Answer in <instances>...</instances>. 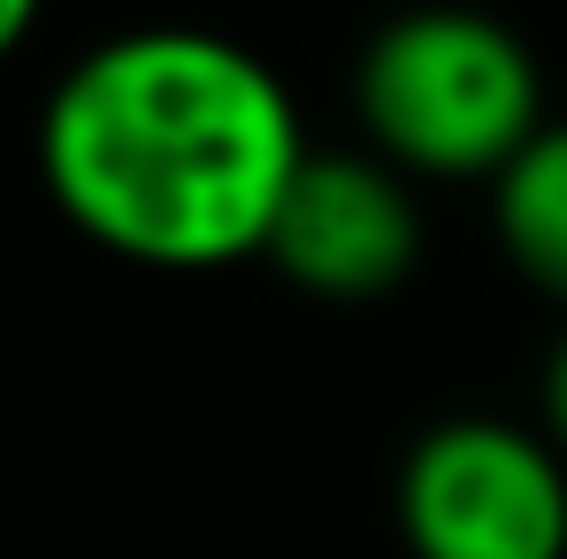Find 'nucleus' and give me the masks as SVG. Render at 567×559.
<instances>
[{"label":"nucleus","mask_w":567,"mask_h":559,"mask_svg":"<svg viewBox=\"0 0 567 559\" xmlns=\"http://www.w3.org/2000/svg\"><path fill=\"white\" fill-rule=\"evenodd\" d=\"M307 154L277 70L192 23L85 46L39 107V177L62 222L154 277H215L269 253Z\"/></svg>","instance_id":"1"},{"label":"nucleus","mask_w":567,"mask_h":559,"mask_svg":"<svg viewBox=\"0 0 567 559\" xmlns=\"http://www.w3.org/2000/svg\"><path fill=\"white\" fill-rule=\"evenodd\" d=\"M353 115L369 154L406 185H498L506 162L553 123L529 39L483 8H406L369 31L353 62Z\"/></svg>","instance_id":"2"},{"label":"nucleus","mask_w":567,"mask_h":559,"mask_svg":"<svg viewBox=\"0 0 567 559\" xmlns=\"http://www.w3.org/2000/svg\"><path fill=\"white\" fill-rule=\"evenodd\" d=\"M406 559H567V460L545 429L453 414L399 460Z\"/></svg>","instance_id":"3"},{"label":"nucleus","mask_w":567,"mask_h":559,"mask_svg":"<svg viewBox=\"0 0 567 559\" xmlns=\"http://www.w3.org/2000/svg\"><path fill=\"white\" fill-rule=\"evenodd\" d=\"M284 283L330 307L391 299L422 261V207L414 185L369 146H315L269 222V253Z\"/></svg>","instance_id":"4"},{"label":"nucleus","mask_w":567,"mask_h":559,"mask_svg":"<svg viewBox=\"0 0 567 559\" xmlns=\"http://www.w3.org/2000/svg\"><path fill=\"white\" fill-rule=\"evenodd\" d=\"M491 230L514 277L567 314V115H553L491 185Z\"/></svg>","instance_id":"5"},{"label":"nucleus","mask_w":567,"mask_h":559,"mask_svg":"<svg viewBox=\"0 0 567 559\" xmlns=\"http://www.w3.org/2000/svg\"><path fill=\"white\" fill-rule=\"evenodd\" d=\"M537 429L553 437V453L567 460V322H560V338H553V353H545V369H537Z\"/></svg>","instance_id":"6"},{"label":"nucleus","mask_w":567,"mask_h":559,"mask_svg":"<svg viewBox=\"0 0 567 559\" xmlns=\"http://www.w3.org/2000/svg\"><path fill=\"white\" fill-rule=\"evenodd\" d=\"M39 8H47V0H0V62H8V54H16V46L31 39Z\"/></svg>","instance_id":"7"}]
</instances>
